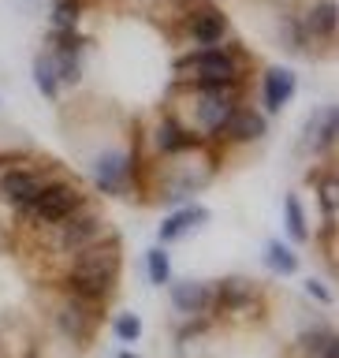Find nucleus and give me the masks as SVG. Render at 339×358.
Masks as SVG:
<instances>
[{
  "mask_svg": "<svg viewBox=\"0 0 339 358\" xmlns=\"http://www.w3.org/2000/svg\"><path fill=\"white\" fill-rule=\"evenodd\" d=\"M94 183L97 190H105L108 198H120V194H131V187L138 183L134 172H138V153L134 150H123V145H108L94 157Z\"/></svg>",
  "mask_w": 339,
  "mask_h": 358,
  "instance_id": "6",
  "label": "nucleus"
},
{
  "mask_svg": "<svg viewBox=\"0 0 339 358\" xmlns=\"http://www.w3.org/2000/svg\"><path fill=\"white\" fill-rule=\"evenodd\" d=\"M116 358H138V355H134V351H120Z\"/></svg>",
  "mask_w": 339,
  "mask_h": 358,
  "instance_id": "29",
  "label": "nucleus"
},
{
  "mask_svg": "<svg viewBox=\"0 0 339 358\" xmlns=\"http://www.w3.org/2000/svg\"><path fill=\"white\" fill-rule=\"evenodd\" d=\"M265 268H273L276 276H291V273H298V254L284 239H268L265 243Z\"/></svg>",
  "mask_w": 339,
  "mask_h": 358,
  "instance_id": "21",
  "label": "nucleus"
},
{
  "mask_svg": "<svg viewBox=\"0 0 339 358\" xmlns=\"http://www.w3.org/2000/svg\"><path fill=\"white\" fill-rule=\"evenodd\" d=\"M168 299H172L175 313H187V317H201L212 306V284H201V280H168Z\"/></svg>",
  "mask_w": 339,
  "mask_h": 358,
  "instance_id": "16",
  "label": "nucleus"
},
{
  "mask_svg": "<svg viewBox=\"0 0 339 358\" xmlns=\"http://www.w3.org/2000/svg\"><path fill=\"white\" fill-rule=\"evenodd\" d=\"M194 145H201V138L175 116V112H164V116L157 120V127H153V150L161 153V157H175V153H183V150H194Z\"/></svg>",
  "mask_w": 339,
  "mask_h": 358,
  "instance_id": "14",
  "label": "nucleus"
},
{
  "mask_svg": "<svg viewBox=\"0 0 339 358\" xmlns=\"http://www.w3.org/2000/svg\"><path fill=\"white\" fill-rule=\"evenodd\" d=\"M82 49L86 45L78 38V30H49V38H45V56L52 60L60 86L82 83Z\"/></svg>",
  "mask_w": 339,
  "mask_h": 358,
  "instance_id": "9",
  "label": "nucleus"
},
{
  "mask_svg": "<svg viewBox=\"0 0 339 358\" xmlns=\"http://www.w3.org/2000/svg\"><path fill=\"white\" fill-rule=\"evenodd\" d=\"M306 295H310L313 302H321V306H329V302H332V291L324 287L317 276H310V280H306Z\"/></svg>",
  "mask_w": 339,
  "mask_h": 358,
  "instance_id": "28",
  "label": "nucleus"
},
{
  "mask_svg": "<svg viewBox=\"0 0 339 358\" xmlns=\"http://www.w3.org/2000/svg\"><path fill=\"white\" fill-rule=\"evenodd\" d=\"M78 206H86V194L75 183H67V179H49V183L41 187V194L34 198V206L27 209V217L41 228V224H56V220L71 217Z\"/></svg>",
  "mask_w": 339,
  "mask_h": 358,
  "instance_id": "8",
  "label": "nucleus"
},
{
  "mask_svg": "<svg viewBox=\"0 0 339 358\" xmlns=\"http://www.w3.org/2000/svg\"><path fill=\"white\" fill-rule=\"evenodd\" d=\"M265 131H268V116H265V112L239 105V108L231 112V120H228V127H224L220 138H228V142H235V145H243V142L265 138Z\"/></svg>",
  "mask_w": 339,
  "mask_h": 358,
  "instance_id": "18",
  "label": "nucleus"
},
{
  "mask_svg": "<svg viewBox=\"0 0 339 358\" xmlns=\"http://www.w3.org/2000/svg\"><path fill=\"white\" fill-rule=\"evenodd\" d=\"M30 75H34V86H38V94H41V97H49V101L60 97V78H56V67H52L49 56H45V49L34 56Z\"/></svg>",
  "mask_w": 339,
  "mask_h": 358,
  "instance_id": "24",
  "label": "nucleus"
},
{
  "mask_svg": "<svg viewBox=\"0 0 339 358\" xmlns=\"http://www.w3.org/2000/svg\"><path fill=\"white\" fill-rule=\"evenodd\" d=\"M310 187L317 190L321 213L329 220H336V209H339V179H336V172H313L310 176Z\"/></svg>",
  "mask_w": 339,
  "mask_h": 358,
  "instance_id": "23",
  "label": "nucleus"
},
{
  "mask_svg": "<svg viewBox=\"0 0 339 358\" xmlns=\"http://www.w3.org/2000/svg\"><path fill=\"white\" fill-rule=\"evenodd\" d=\"M183 34L198 45V49H212V45H224L231 38V22L217 4H198L183 19Z\"/></svg>",
  "mask_w": 339,
  "mask_h": 358,
  "instance_id": "10",
  "label": "nucleus"
},
{
  "mask_svg": "<svg viewBox=\"0 0 339 358\" xmlns=\"http://www.w3.org/2000/svg\"><path fill=\"white\" fill-rule=\"evenodd\" d=\"M45 228V246H52L56 254H78L82 246H89L94 239H101V235H108V224H105V217L89 206H78L71 217H64V220H56V224H41Z\"/></svg>",
  "mask_w": 339,
  "mask_h": 358,
  "instance_id": "5",
  "label": "nucleus"
},
{
  "mask_svg": "<svg viewBox=\"0 0 339 358\" xmlns=\"http://www.w3.org/2000/svg\"><path fill=\"white\" fill-rule=\"evenodd\" d=\"M112 332H116L123 343H138L142 340V317L138 313H116V317H112Z\"/></svg>",
  "mask_w": 339,
  "mask_h": 358,
  "instance_id": "27",
  "label": "nucleus"
},
{
  "mask_svg": "<svg viewBox=\"0 0 339 358\" xmlns=\"http://www.w3.org/2000/svg\"><path fill=\"white\" fill-rule=\"evenodd\" d=\"M302 30H306L310 45H321V41H332L336 30H339V8L336 0H313L306 19H302Z\"/></svg>",
  "mask_w": 339,
  "mask_h": 358,
  "instance_id": "19",
  "label": "nucleus"
},
{
  "mask_svg": "<svg viewBox=\"0 0 339 358\" xmlns=\"http://www.w3.org/2000/svg\"><path fill=\"white\" fill-rule=\"evenodd\" d=\"M187 101H190V112L187 116H175L187 123L190 131L198 134V138H220L224 127H228L231 112L243 105L239 94L243 86H217V90H179Z\"/></svg>",
  "mask_w": 339,
  "mask_h": 358,
  "instance_id": "3",
  "label": "nucleus"
},
{
  "mask_svg": "<svg viewBox=\"0 0 339 358\" xmlns=\"http://www.w3.org/2000/svg\"><path fill=\"white\" fill-rule=\"evenodd\" d=\"M120 257H123V250H120L116 235L112 231L101 235V239L82 246L78 254H71V268H67V276H64V291L97 306V302L112 291V284H116Z\"/></svg>",
  "mask_w": 339,
  "mask_h": 358,
  "instance_id": "1",
  "label": "nucleus"
},
{
  "mask_svg": "<svg viewBox=\"0 0 339 358\" xmlns=\"http://www.w3.org/2000/svg\"><path fill=\"white\" fill-rule=\"evenodd\" d=\"M205 220H209V209L198 206V201H187V206L172 209V213L161 220V228H157V243H161V246H172V243L183 239V235H190L194 228H201Z\"/></svg>",
  "mask_w": 339,
  "mask_h": 358,
  "instance_id": "17",
  "label": "nucleus"
},
{
  "mask_svg": "<svg viewBox=\"0 0 339 358\" xmlns=\"http://www.w3.org/2000/svg\"><path fill=\"white\" fill-rule=\"evenodd\" d=\"M56 329H60L67 340L86 343L89 332H94V302L75 299V295H67V291H64V302L56 306Z\"/></svg>",
  "mask_w": 339,
  "mask_h": 358,
  "instance_id": "13",
  "label": "nucleus"
},
{
  "mask_svg": "<svg viewBox=\"0 0 339 358\" xmlns=\"http://www.w3.org/2000/svg\"><path fill=\"white\" fill-rule=\"evenodd\" d=\"M284 228H287L291 243H310V220H306V209H302L298 194L284 198Z\"/></svg>",
  "mask_w": 339,
  "mask_h": 358,
  "instance_id": "22",
  "label": "nucleus"
},
{
  "mask_svg": "<svg viewBox=\"0 0 339 358\" xmlns=\"http://www.w3.org/2000/svg\"><path fill=\"white\" fill-rule=\"evenodd\" d=\"M78 19H82V0H52L49 4L52 30H78Z\"/></svg>",
  "mask_w": 339,
  "mask_h": 358,
  "instance_id": "26",
  "label": "nucleus"
},
{
  "mask_svg": "<svg viewBox=\"0 0 339 358\" xmlns=\"http://www.w3.org/2000/svg\"><path fill=\"white\" fill-rule=\"evenodd\" d=\"M298 90V75L291 71V67H265L261 75V105H265V116H276V112H284L291 105V97H295Z\"/></svg>",
  "mask_w": 339,
  "mask_h": 358,
  "instance_id": "15",
  "label": "nucleus"
},
{
  "mask_svg": "<svg viewBox=\"0 0 339 358\" xmlns=\"http://www.w3.org/2000/svg\"><path fill=\"white\" fill-rule=\"evenodd\" d=\"M212 306L220 313H246L261 306V287L246 276H224L212 284Z\"/></svg>",
  "mask_w": 339,
  "mask_h": 358,
  "instance_id": "12",
  "label": "nucleus"
},
{
  "mask_svg": "<svg viewBox=\"0 0 339 358\" xmlns=\"http://www.w3.org/2000/svg\"><path fill=\"white\" fill-rule=\"evenodd\" d=\"M336 134H339V108L336 105H321L310 112L306 127H302L298 138V153L306 157H324L336 150Z\"/></svg>",
  "mask_w": 339,
  "mask_h": 358,
  "instance_id": "11",
  "label": "nucleus"
},
{
  "mask_svg": "<svg viewBox=\"0 0 339 358\" xmlns=\"http://www.w3.org/2000/svg\"><path fill=\"white\" fill-rule=\"evenodd\" d=\"M298 355L302 358H339V340L332 324H313L298 336Z\"/></svg>",
  "mask_w": 339,
  "mask_h": 358,
  "instance_id": "20",
  "label": "nucleus"
},
{
  "mask_svg": "<svg viewBox=\"0 0 339 358\" xmlns=\"http://www.w3.org/2000/svg\"><path fill=\"white\" fill-rule=\"evenodd\" d=\"M164 176H161V190L168 201H183L190 194H198L201 187L209 183V176L217 172V161H209L205 145H194V150H183L175 157H164Z\"/></svg>",
  "mask_w": 339,
  "mask_h": 358,
  "instance_id": "4",
  "label": "nucleus"
},
{
  "mask_svg": "<svg viewBox=\"0 0 339 358\" xmlns=\"http://www.w3.org/2000/svg\"><path fill=\"white\" fill-rule=\"evenodd\" d=\"M145 276H150L153 287H164L172 280V254H168V246L157 243L145 250Z\"/></svg>",
  "mask_w": 339,
  "mask_h": 358,
  "instance_id": "25",
  "label": "nucleus"
},
{
  "mask_svg": "<svg viewBox=\"0 0 339 358\" xmlns=\"http://www.w3.org/2000/svg\"><path fill=\"white\" fill-rule=\"evenodd\" d=\"M246 78V56L239 49H198L190 56H179L172 64V86L175 90H217V86H243Z\"/></svg>",
  "mask_w": 339,
  "mask_h": 358,
  "instance_id": "2",
  "label": "nucleus"
},
{
  "mask_svg": "<svg viewBox=\"0 0 339 358\" xmlns=\"http://www.w3.org/2000/svg\"><path fill=\"white\" fill-rule=\"evenodd\" d=\"M49 183L38 168L22 164L19 157H0V198L4 206H11L15 213H27L34 206V198L41 194V187Z\"/></svg>",
  "mask_w": 339,
  "mask_h": 358,
  "instance_id": "7",
  "label": "nucleus"
}]
</instances>
